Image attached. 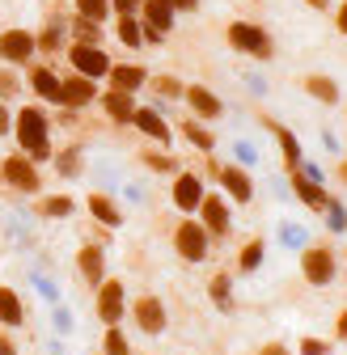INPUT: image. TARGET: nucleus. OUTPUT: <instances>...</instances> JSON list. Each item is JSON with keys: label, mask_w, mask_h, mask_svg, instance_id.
<instances>
[{"label": "nucleus", "mask_w": 347, "mask_h": 355, "mask_svg": "<svg viewBox=\"0 0 347 355\" xmlns=\"http://www.w3.org/2000/svg\"><path fill=\"white\" fill-rule=\"evenodd\" d=\"M301 89H305L314 102H322V106H339V102H343L339 80L326 76V72H305V76H301Z\"/></svg>", "instance_id": "nucleus-21"}, {"label": "nucleus", "mask_w": 347, "mask_h": 355, "mask_svg": "<svg viewBox=\"0 0 347 355\" xmlns=\"http://www.w3.org/2000/svg\"><path fill=\"white\" fill-rule=\"evenodd\" d=\"M335 30H339V34L347 38V0H343L339 9H335Z\"/></svg>", "instance_id": "nucleus-50"}, {"label": "nucleus", "mask_w": 347, "mask_h": 355, "mask_svg": "<svg viewBox=\"0 0 347 355\" xmlns=\"http://www.w3.org/2000/svg\"><path fill=\"white\" fill-rule=\"evenodd\" d=\"M335 338L347 343V309H339V318H335Z\"/></svg>", "instance_id": "nucleus-49"}, {"label": "nucleus", "mask_w": 347, "mask_h": 355, "mask_svg": "<svg viewBox=\"0 0 347 355\" xmlns=\"http://www.w3.org/2000/svg\"><path fill=\"white\" fill-rule=\"evenodd\" d=\"M199 211H203V229H208V233H216V237H225V233L233 229V220H229V203H225L221 195H212V191H203V203H199Z\"/></svg>", "instance_id": "nucleus-22"}, {"label": "nucleus", "mask_w": 347, "mask_h": 355, "mask_svg": "<svg viewBox=\"0 0 347 355\" xmlns=\"http://www.w3.org/2000/svg\"><path fill=\"white\" fill-rule=\"evenodd\" d=\"M335 173H339V182L347 187V157H339V165H335Z\"/></svg>", "instance_id": "nucleus-56"}, {"label": "nucleus", "mask_w": 347, "mask_h": 355, "mask_svg": "<svg viewBox=\"0 0 347 355\" xmlns=\"http://www.w3.org/2000/svg\"><path fill=\"white\" fill-rule=\"evenodd\" d=\"M301 355H330L326 338H301Z\"/></svg>", "instance_id": "nucleus-45"}, {"label": "nucleus", "mask_w": 347, "mask_h": 355, "mask_svg": "<svg viewBox=\"0 0 347 355\" xmlns=\"http://www.w3.org/2000/svg\"><path fill=\"white\" fill-rule=\"evenodd\" d=\"M51 114L42 110L38 102H30V106H22L17 114H13V136H17V148L34 161V165H42V161H51L56 157V148H51Z\"/></svg>", "instance_id": "nucleus-1"}, {"label": "nucleus", "mask_w": 347, "mask_h": 355, "mask_svg": "<svg viewBox=\"0 0 347 355\" xmlns=\"http://www.w3.org/2000/svg\"><path fill=\"white\" fill-rule=\"evenodd\" d=\"M123 195L132 199V203H144V187H140V182H127V187H123Z\"/></svg>", "instance_id": "nucleus-51"}, {"label": "nucleus", "mask_w": 347, "mask_h": 355, "mask_svg": "<svg viewBox=\"0 0 347 355\" xmlns=\"http://www.w3.org/2000/svg\"><path fill=\"white\" fill-rule=\"evenodd\" d=\"M115 34L127 51H140L144 47V21L140 17H115Z\"/></svg>", "instance_id": "nucleus-29"}, {"label": "nucleus", "mask_w": 347, "mask_h": 355, "mask_svg": "<svg viewBox=\"0 0 347 355\" xmlns=\"http://www.w3.org/2000/svg\"><path fill=\"white\" fill-rule=\"evenodd\" d=\"M322 144H326L335 157H343V144H339V136H335V131H322Z\"/></svg>", "instance_id": "nucleus-52"}, {"label": "nucleus", "mask_w": 347, "mask_h": 355, "mask_svg": "<svg viewBox=\"0 0 347 355\" xmlns=\"http://www.w3.org/2000/svg\"><path fill=\"white\" fill-rule=\"evenodd\" d=\"M301 275H305V284L314 288H330L335 275H339V258L330 245H305L301 250Z\"/></svg>", "instance_id": "nucleus-4"}, {"label": "nucleus", "mask_w": 347, "mask_h": 355, "mask_svg": "<svg viewBox=\"0 0 347 355\" xmlns=\"http://www.w3.org/2000/svg\"><path fill=\"white\" fill-rule=\"evenodd\" d=\"M98 106H102V114H106L110 123H119V127H132V119H136V94H123V89H102V94H98Z\"/></svg>", "instance_id": "nucleus-16"}, {"label": "nucleus", "mask_w": 347, "mask_h": 355, "mask_svg": "<svg viewBox=\"0 0 347 355\" xmlns=\"http://www.w3.org/2000/svg\"><path fill=\"white\" fill-rule=\"evenodd\" d=\"M149 85V68L136 64V60H123V64H110L106 72V89H123V94H140Z\"/></svg>", "instance_id": "nucleus-17"}, {"label": "nucleus", "mask_w": 347, "mask_h": 355, "mask_svg": "<svg viewBox=\"0 0 347 355\" xmlns=\"http://www.w3.org/2000/svg\"><path fill=\"white\" fill-rule=\"evenodd\" d=\"M22 322H26V304H22V296H17L13 288H5V284H0V326L17 330Z\"/></svg>", "instance_id": "nucleus-27"}, {"label": "nucleus", "mask_w": 347, "mask_h": 355, "mask_svg": "<svg viewBox=\"0 0 347 355\" xmlns=\"http://www.w3.org/2000/svg\"><path fill=\"white\" fill-rule=\"evenodd\" d=\"M72 13H81V17H94V21H115V13H110V0H72Z\"/></svg>", "instance_id": "nucleus-37"}, {"label": "nucleus", "mask_w": 347, "mask_h": 355, "mask_svg": "<svg viewBox=\"0 0 347 355\" xmlns=\"http://www.w3.org/2000/svg\"><path fill=\"white\" fill-rule=\"evenodd\" d=\"M51 355H64V351H60V347H56V351H51Z\"/></svg>", "instance_id": "nucleus-58"}, {"label": "nucleus", "mask_w": 347, "mask_h": 355, "mask_svg": "<svg viewBox=\"0 0 347 355\" xmlns=\"http://www.w3.org/2000/svg\"><path fill=\"white\" fill-rule=\"evenodd\" d=\"M127 313V288L119 279H102L98 284V318L102 326H119Z\"/></svg>", "instance_id": "nucleus-11"}, {"label": "nucleus", "mask_w": 347, "mask_h": 355, "mask_svg": "<svg viewBox=\"0 0 347 355\" xmlns=\"http://www.w3.org/2000/svg\"><path fill=\"white\" fill-rule=\"evenodd\" d=\"M149 169H157V173H178V157H174L169 148H144V153H136Z\"/></svg>", "instance_id": "nucleus-34"}, {"label": "nucleus", "mask_w": 347, "mask_h": 355, "mask_svg": "<svg viewBox=\"0 0 347 355\" xmlns=\"http://www.w3.org/2000/svg\"><path fill=\"white\" fill-rule=\"evenodd\" d=\"M30 284H34V292L47 300V304H60V284L51 279V275H42V271H30Z\"/></svg>", "instance_id": "nucleus-39"}, {"label": "nucleus", "mask_w": 347, "mask_h": 355, "mask_svg": "<svg viewBox=\"0 0 347 355\" xmlns=\"http://www.w3.org/2000/svg\"><path fill=\"white\" fill-rule=\"evenodd\" d=\"M208 296H212V304L221 309V313H229L233 309V275H212V284H208Z\"/></svg>", "instance_id": "nucleus-31"}, {"label": "nucleus", "mask_w": 347, "mask_h": 355, "mask_svg": "<svg viewBox=\"0 0 347 355\" xmlns=\"http://www.w3.org/2000/svg\"><path fill=\"white\" fill-rule=\"evenodd\" d=\"M149 85H153V94H157L161 102H165V98H169V102H183V94H187V80L169 76V72H165V76H149Z\"/></svg>", "instance_id": "nucleus-33"}, {"label": "nucleus", "mask_w": 347, "mask_h": 355, "mask_svg": "<svg viewBox=\"0 0 347 355\" xmlns=\"http://www.w3.org/2000/svg\"><path fill=\"white\" fill-rule=\"evenodd\" d=\"M60 72L47 68V64H30L26 68V89H34V98L38 102H47V106H60Z\"/></svg>", "instance_id": "nucleus-14"}, {"label": "nucleus", "mask_w": 347, "mask_h": 355, "mask_svg": "<svg viewBox=\"0 0 347 355\" xmlns=\"http://www.w3.org/2000/svg\"><path fill=\"white\" fill-rule=\"evenodd\" d=\"M76 271H81V279L90 284V288H98V284L106 279V250H102V245H81Z\"/></svg>", "instance_id": "nucleus-24"}, {"label": "nucleus", "mask_w": 347, "mask_h": 355, "mask_svg": "<svg viewBox=\"0 0 347 355\" xmlns=\"http://www.w3.org/2000/svg\"><path fill=\"white\" fill-rule=\"evenodd\" d=\"M258 355H292V351H288L284 343H267V347H263V351H258Z\"/></svg>", "instance_id": "nucleus-54"}, {"label": "nucleus", "mask_w": 347, "mask_h": 355, "mask_svg": "<svg viewBox=\"0 0 347 355\" xmlns=\"http://www.w3.org/2000/svg\"><path fill=\"white\" fill-rule=\"evenodd\" d=\"M102 80H94V76H81V72H72L68 68V76L60 80V106H72V110H85V106H98V89Z\"/></svg>", "instance_id": "nucleus-8"}, {"label": "nucleus", "mask_w": 347, "mask_h": 355, "mask_svg": "<svg viewBox=\"0 0 347 355\" xmlns=\"http://www.w3.org/2000/svg\"><path fill=\"white\" fill-rule=\"evenodd\" d=\"M225 42H229L237 55H250V60H258V64L276 60V38H271L267 26H258V21H246V17L229 21V26H225Z\"/></svg>", "instance_id": "nucleus-2"}, {"label": "nucleus", "mask_w": 347, "mask_h": 355, "mask_svg": "<svg viewBox=\"0 0 347 355\" xmlns=\"http://www.w3.org/2000/svg\"><path fill=\"white\" fill-rule=\"evenodd\" d=\"M0 178H5V182H9L13 191H22V195H38V191H42L38 165H34L26 153H13V157L0 161Z\"/></svg>", "instance_id": "nucleus-7"}, {"label": "nucleus", "mask_w": 347, "mask_h": 355, "mask_svg": "<svg viewBox=\"0 0 347 355\" xmlns=\"http://www.w3.org/2000/svg\"><path fill=\"white\" fill-rule=\"evenodd\" d=\"M169 199H174V207L178 211H199V203H203V178L199 173H191V169H178L174 173V187H169Z\"/></svg>", "instance_id": "nucleus-9"}, {"label": "nucleus", "mask_w": 347, "mask_h": 355, "mask_svg": "<svg viewBox=\"0 0 347 355\" xmlns=\"http://www.w3.org/2000/svg\"><path fill=\"white\" fill-rule=\"evenodd\" d=\"M102 355H132V347H127V338H123L119 326H106V334H102Z\"/></svg>", "instance_id": "nucleus-40"}, {"label": "nucleus", "mask_w": 347, "mask_h": 355, "mask_svg": "<svg viewBox=\"0 0 347 355\" xmlns=\"http://www.w3.org/2000/svg\"><path fill=\"white\" fill-rule=\"evenodd\" d=\"M183 136H187V144H191V148H199L203 157L216 148V136H212V127H203V119H195V114H191V119H183Z\"/></svg>", "instance_id": "nucleus-28"}, {"label": "nucleus", "mask_w": 347, "mask_h": 355, "mask_svg": "<svg viewBox=\"0 0 347 355\" xmlns=\"http://www.w3.org/2000/svg\"><path fill=\"white\" fill-rule=\"evenodd\" d=\"M90 216L98 220V225H106V229H119L123 225V211L110 199V191H90Z\"/></svg>", "instance_id": "nucleus-25"}, {"label": "nucleus", "mask_w": 347, "mask_h": 355, "mask_svg": "<svg viewBox=\"0 0 347 355\" xmlns=\"http://www.w3.org/2000/svg\"><path fill=\"white\" fill-rule=\"evenodd\" d=\"M51 123H60V127H76V123H81V110H72V106H60V114H56Z\"/></svg>", "instance_id": "nucleus-46"}, {"label": "nucleus", "mask_w": 347, "mask_h": 355, "mask_svg": "<svg viewBox=\"0 0 347 355\" xmlns=\"http://www.w3.org/2000/svg\"><path fill=\"white\" fill-rule=\"evenodd\" d=\"M64 60H68L72 72L94 76V80H106V72H110V64H115V60L106 55V47H98V42H68Z\"/></svg>", "instance_id": "nucleus-3"}, {"label": "nucleus", "mask_w": 347, "mask_h": 355, "mask_svg": "<svg viewBox=\"0 0 347 355\" xmlns=\"http://www.w3.org/2000/svg\"><path fill=\"white\" fill-rule=\"evenodd\" d=\"M169 5L178 9V13H195V9H199V0H169Z\"/></svg>", "instance_id": "nucleus-53"}, {"label": "nucleus", "mask_w": 347, "mask_h": 355, "mask_svg": "<svg viewBox=\"0 0 347 355\" xmlns=\"http://www.w3.org/2000/svg\"><path fill=\"white\" fill-rule=\"evenodd\" d=\"M34 42H38V55H64L68 51V17H60V13H47L42 17V30L34 34Z\"/></svg>", "instance_id": "nucleus-13"}, {"label": "nucleus", "mask_w": 347, "mask_h": 355, "mask_svg": "<svg viewBox=\"0 0 347 355\" xmlns=\"http://www.w3.org/2000/svg\"><path fill=\"white\" fill-rule=\"evenodd\" d=\"M140 21H144V30L169 34L174 26H178V9H174L169 0H144V5H140Z\"/></svg>", "instance_id": "nucleus-23"}, {"label": "nucleus", "mask_w": 347, "mask_h": 355, "mask_svg": "<svg viewBox=\"0 0 347 355\" xmlns=\"http://www.w3.org/2000/svg\"><path fill=\"white\" fill-rule=\"evenodd\" d=\"M174 250H178L183 262H203L208 250H212V233L203 229V220H178V229H174Z\"/></svg>", "instance_id": "nucleus-6"}, {"label": "nucleus", "mask_w": 347, "mask_h": 355, "mask_svg": "<svg viewBox=\"0 0 347 355\" xmlns=\"http://www.w3.org/2000/svg\"><path fill=\"white\" fill-rule=\"evenodd\" d=\"M132 318H136V326H140L144 334H161V330L169 326L165 304H161V296H153V292H144V296L132 300Z\"/></svg>", "instance_id": "nucleus-15"}, {"label": "nucleus", "mask_w": 347, "mask_h": 355, "mask_svg": "<svg viewBox=\"0 0 347 355\" xmlns=\"http://www.w3.org/2000/svg\"><path fill=\"white\" fill-rule=\"evenodd\" d=\"M51 326H56V334H72V326H76V318H72V309L56 304V313H51Z\"/></svg>", "instance_id": "nucleus-43"}, {"label": "nucleus", "mask_w": 347, "mask_h": 355, "mask_svg": "<svg viewBox=\"0 0 347 355\" xmlns=\"http://www.w3.org/2000/svg\"><path fill=\"white\" fill-rule=\"evenodd\" d=\"M183 102H187V106H191V114H195V119H203V123H216V119L225 114V102L216 98V89H208L203 80H191V85H187Z\"/></svg>", "instance_id": "nucleus-12"}, {"label": "nucleus", "mask_w": 347, "mask_h": 355, "mask_svg": "<svg viewBox=\"0 0 347 355\" xmlns=\"http://www.w3.org/2000/svg\"><path fill=\"white\" fill-rule=\"evenodd\" d=\"M216 182L225 187V195L229 199H237V203H250L254 199V178L246 173V165H221V173H216Z\"/></svg>", "instance_id": "nucleus-18"}, {"label": "nucleus", "mask_w": 347, "mask_h": 355, "mask_svg": "<svg viewBox=\"0 0 347 355\" xmlns=\"http://www.w3.org/2000/svg\"><path fill=\"white\" fill-rule=\"evenodd\" d=\"M81 157H85L81 148H64V153H56V157H51V161H56V173H60V178H81V169H85Z\"/></svg>", "instance_id": "nucleus-36"}, {"label": "nucleus", "mask_w": 347, "mask_h": 355, "mask_svg": "<svg viewBox=\"0 0 347 355\" xmlns=\"http://www.w3.org/2000/svg\"><path fill=\"white\" fill-rule=\"evenodd\" d=\"M106 21H94V17H81V13H72V21H68V38L72 42H98V47H106V30H102Z\"/></svg>", "instance_id": "nucleus-26"}, {"label": "nucleus", "mask_w": 347, "mask_h": 355, "mask_svg": "<svg viewBox=\"0 0 347 355\" xmlns=\"http://www.w3.org/2000/svg\"><path fill=\"white\" fill-rule=\"evenodd\" d=\"M246 85H250V94H254V98H263V94H267V80H263V76H254V72L246 76Z\"/></svg>", "instance_id": "nucleus-48"}, {"label": "nucleus", "mask_w": 347, "mask_h": 355, "mask_svg": "<svg viewBox=\"0 0 347 355\" xmlns=\"http://www.w3.org/2000/svg\"><path fill=\"white\" fill-rule=\"evenodd\" d=\"M132 127L140 131V136H149L153 144H161V148H174V127H169V119H165L157 106H136V119H132Z\"/></svg>", "instance_id": "nucleus-10"}, {"label": "nucleus", "mask_w": 347, "mask_h": 355, "mask_svg": "<svg viewBox=\"0 0 347 355\" xmlns=\"http://www.w3.org/2000/svg\"><path fill=\"white\" fill-rule=\"evenodd\" d=\"M0 355H17V347H13V338H5V334H0Z\"/></svg>", "instance_id": "nucleus-55"}, {"label": "nucleus", "mask_w": 347, "mask_h": 355, "mask_svg": "<svg viewBox=\"0 0 347 355\" xmlns=\"http://www.w3.org/2000/svg\"><path fill=\"white\" fill-rule=\"evenodd\" d=\"M22 89H26V76H22V68H13V64H0V102L17 98Z\"/></svg>", "instance_id": "nucleus-35"}, {"label": "nucleus", "mask_w": 347, "mask_h": 355, "mask_svg": "<svg viewBox=\"0 0 347 355\" xmlns=\"http://www.w3.org/2000/svg\"><path fill=\"white\" fill-rule=\"evenodd\" d=\"M13 131V110H9V102H0V136H9Z\"/></svg>", "instance_id": "nucleus-47"}, {"label": "nucleus", "mask_w": 347, "mask_h": 355, "mask_svg": "<svg viewBox=\"0 0 347 355\" xmlns=\"http://www.w3.org/2000/svg\"><path fill=\"white\" fill-rule=\"evenodd\" d=\"M280 245H288V250H305L310 245V233L296 225V220H280Z\"/></svg>", "instance_id": "nucleus-38"}, {"label": "nucleus", "mask_w": 347, "mask_h": 355, "mask_svg": "<svg viewBox=\"0 0 347 355\" xmlns=\"http://www.w3.org/2000/svg\"><path fill=\"white\" fill-rule=\"evenodd\" d=\"M263 127L276 136V144H280V157H284L288 173H292V169H301V161H305V148H301L296 131H288V127H284V123H276V119H263Z\"/></svg>", "instance_id": "nucleus-19"}, {"label": "nucleus", "mask_w": 347, "mask_h": 355, "mask_svg": "<svg viewBox=\"0 0 347 355\" xmlns=\"http://www.w3.org/2000/svg\"><path fill=\"white\" fill-rule=\"evenodd\" d=\"M72 211H76L72 195H47L38 203V216H47V220H72Z\"/></svg>", "instance_id": "nucleus-32"}, {"label": "nucleus", "mask_w": 347, "mask_h": 355, "mask_svg": "<svg viewBox=\"0 0 347 355\" xmlns=\"http://www.w3.org/2000/svg\"><path fill=\"white\" fill-rule=\"evenodd\" d=\"M292 195L301 199V203H305L310 211H326V203H330V191H326V182H314V178H305V173H292Z\"/></svg>", "instance_id": "nucleus-20"}, {"label": "nucleus", "mask_w": 347, "mask_h": 355, "mask_svg": "<svg viewBox=\"0 0 347 355\" xmlns=\"http://www.w3.org/2000/svg\"><path fill=\"white\" fill-rule=\"evenodd\" d=\"M305 5H310V9H318V13H326V9H330V0H305Z\"/></svg>", "instance_id": "nucleus-57"}, {"label": "nucleus", "mask_w": 347, "mask_h": 355, "mask_svg": "<svg viewBox=\"0 0 347 355\" xmlns=\"http://www.w3.org/2000/svg\"><path fill=\"white\" fill-rule=\"evenodd\" d=\"M233 161L250 169V165H258V161H263V153H258V148H254L250 140H233Z\"/></svg>", "instance_id": "nucleus-42"}, {"label": "nucleus", "mask_w": 347, "mask_h": 355, "mask_svg": "<svg viewBox=\"0 0 347 355\" xmlns=\"http://www.w3.org/2000/svg\"><path fill=\"white\" fill-rule=\"evenodd\" d=\"M38 55V42H34V30L26 26H9L0 30V64H13V68H30Z\"/></svg>", "instance_id": "nucleus-5"}, {"label": "nucleus", "mask_w": 347, "mask_h": 355, "mask_svg": "<svg viewBox=\"0 0 347 355\" xmlns=\"http://www.w3.org/2000/svg\"><path fill=\"white\" fill-rule=\"evenodd\" d=\"M326 229L330 233H347V207L330 195V203H326Z\"/></svg>", "instance_id": "nucleus-41"}, {"label": "nucleus", "mask_w": 347, "mask_h": 355, "mask_svg": "<svg viewBox=\"0 0 347 355\" xmlns=\"http://www.w3.org/2000/svg\"><path fill=\"white\" fill-rule=\"evenodd\" d=\"M263 258H267V241H263V237H250V241L242 245V254H237V271H242V275L258 271V266H263Z\"/></svg>", "instance_id": "nucleus-30"}, {"label": "nucleus", "mask_w": 347, "mask_h": 355, "mask_svg": "<svg viewBox=\"0 0 347 355\" xmlns=\"http://www.w3.org/2000/svg\"><path fill=\"white\" fill-rule=\"evenodd\" d=\"M140 5L144 0H110V13L115 17H140Z\"/></svg>", "instance_id": "nucleus-44"}]
</instances>
